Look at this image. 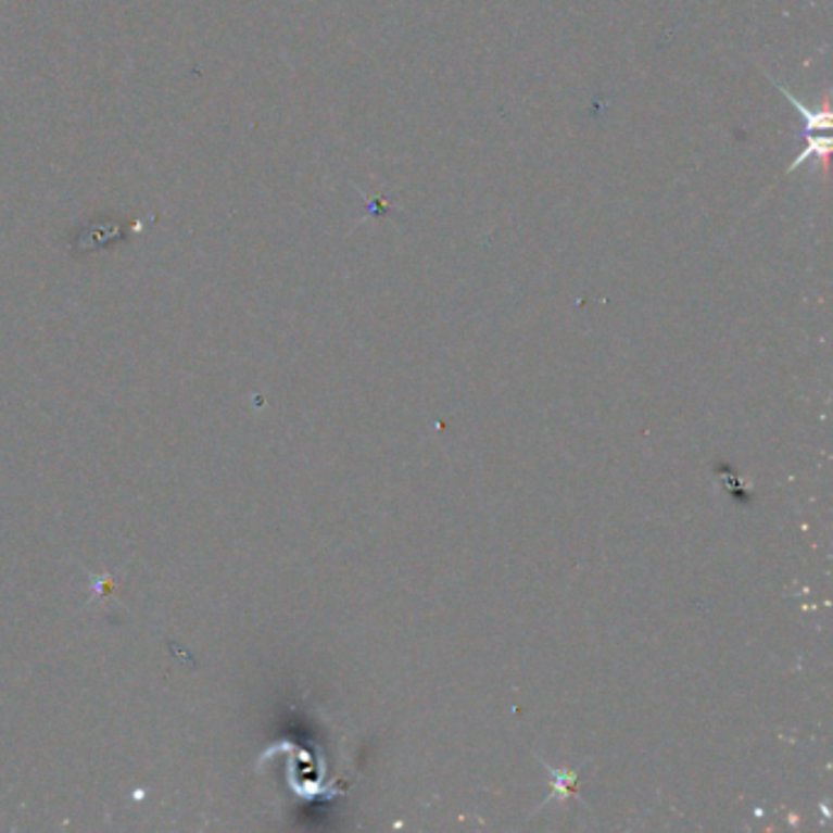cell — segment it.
I'll use <instances>...</instances> for the list:
<instances>
[{"instance_id":"cell-1","label":"cell","mask_w":833,"mask_h":833,"mask_svg":"<svg viewBox=\"0 0 833 833\" xmlns=\"http://www.w3.org/2000/svg\"><path fill=\"white\" fill-rule=\"evenodd\" d=\"M780 91L787 96V101L792 103V108H797L802 117H805V125H807V150L802 152L795 162H792L790 172L797 169V166H802L807 160H811V156H817V160H826L829 150H831V137L821 135V132H826L829 127L833 125L831 113L829 111H811V108L802 103L797 96H792L785 86H780Z\"/></svg>"}]
</instances>
